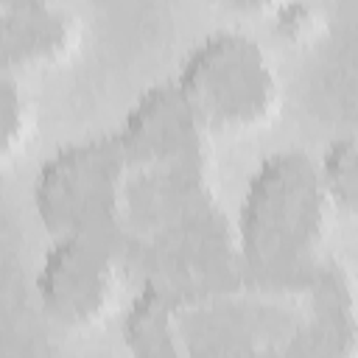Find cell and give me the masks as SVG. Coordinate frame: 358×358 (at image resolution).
Returning a JSON list of instances; mask_svg holds the SVG:
<instances>
[{"mask_svg":"<svg viewBox=\"0 0 358 358\" xmlns=\"http://www.w3.org/2000/svg\"><path fill=\"white\" fill-rule=\"evenodd\" d=\"M34 210L48 235H87L109 246L137 285L238 260L213 159L143 154L115 129L56 148L36 171Z\"/></svg>","mask_w":358,"mask_h":358,"instance_id":"6da1fadb","label":"cell"},{"mask_svg":"<svg viewBox=\"0 0 358 358\" xmlns=\"http://www.w3.org/2000/svg\"><path fill=\"white\" fill-rule=\"evenodd\" d=\"M358 305L352 271L336 257L299 274H263L243 263L143 282L123 313L137 355H355Z\"/></svg>","mask_w":358,"mask_h":358,"instance_id":"7a4b0ae2","label":"cell"},{"mask_svg":"<svg viewBox=\"0 0 358 358\" xmlns=\"http://www.w3.org/2000/svg\"><path fill=\"white\" fill-rule=\"evenodd\" d=\"M336 210L319 179L316 159L282 148L252 171L235 224V257L263 274H299L319 266Z\"/></svg>","mask_w":358,"mask_h":358,"instance_id":"3957f363","label":"cell"},{"mask_svg":"<svg viewBox=\"0 0 358 358\" xmlns=\"http://www.w3.org/2000/svg\"><path fill=\"white\" fill-rule=\"evenodd\" d=\"M173 81L213 140L263 129L282 98L274 56L260 39L235 28L199 39Z\"/></svg>","mask_w":358,"mask_h":358,"instance_id":"277c9868","label":"cell"},{"mask_svg":"<svg viewBox=\"0 0 358 358\" xmlns=\"http://www.w3.org/2000/svg\"><path fill=\"white\" fill-rule=\"evenodd\" d=\"M120 268L115 252L87 235H50L36 268V299L48 319L84 330L101 324L117 305Z\"/></svg>","mask_w":358,"mask_h":358,"instance_id":"5b68a950","label":"cell"},{"mask_svg":"<svg viewBox=\"0 0 358 358\" xmlns=\"http://www.w3.org/2000/svg\"><path fill=\"white\" fill-rule=\"evenodd\" d=\"M78 42L64 0H0V67L28 73L59 64Z\"/></svg>","mask_w":358,"mask_h":358,"instance_id":"8992f818","label":"cell"},{"mask_svg":"<svg viewBox=\"0 0 358 358\" xmlns=\"http://www.w3.org/2000/svg\"><path fill=\"white\" fill-rule=\"evenodd\" d=\"M319 179L336 215H352L358 207V145L352 134L336 137L316 159Z\"/></svg>","mask_w":358,"mask_h":358,"instance_id":"52a82bcc","label":"cell"},{"mask_svg":"<svg viewBox=\"0 0 358 358\" xmlns=\"http://www.w3.org/2000/svg\"><path fill=\"white\" fill-rule=\"evenodd\" d=\"M31 117V95L25 90L22 73L0 67V165L25 145Z\"/></svg>","mask_w":358,"mask_h":358,"instance_id":"ba28073f","label":"cell"},{"mask_svg":"<svg viewBox=\"0 0 358 358\" xmlns=\"http://www.w3.org/2000/svg\"><path fill=\"white\" fill-rule=\"evenodd\" d=\"M277 34L288 42H305L308 36H313L319 20H316V8L305 6V3H277Z\"/></svg>","mask_w":358,"mask_h":358,"instance_id":"9c48e42d","label":"cell"},{"mask_svg":"<svg viewBox=\"0 0 358 358\" xmlns=\"http://www.w3.org/2000/svg\"><path fill=\"white\" fill-rule=\"evenodd\" d=\"M210 3H218V6L232 8V11H243V14H260V11L274 8L280 0H210Z\"/></svg>","mask_w":358,"mask_h":358,"instance_id":"30bf717a","label":"cell"}]
</instances>
